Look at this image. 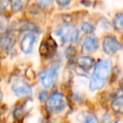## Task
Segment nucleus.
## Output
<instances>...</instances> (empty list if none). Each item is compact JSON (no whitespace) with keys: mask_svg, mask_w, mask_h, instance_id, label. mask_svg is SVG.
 I'll return each instance as SVG.
<instances>
[{"mask_svg":"<svg viewBox=\"0 0 123 123\" xmlns=\"http://www.w3.org/2000/svg\"><path fill=\"white\" fill-rule=\"evenodd\" d=\"M112 71V62L110 59H100L94 64L93 74L90 78L89 89L90 91H95L105 87L106 82L111 77Z\"/></svg>","mask_w":123,"mask_h":123,"instance_id":"f257e3e1","label":"nucleus"},{"mask_svg":"<svg viewBox=\"0 0 123 123\" xmlns=\"http://www.w3.org/2000/svg\"><path fill=\"white\" fill-rule=\"evenodd\" d=\"M59 68L60 64L58 62H53L38 74L39 80L43 87L46 89H51L54 85Z\"/></svg>","mask_w":123,"mask_h":123,"instance_id":"f03ea898","label":"nucleus"},{"mask_svg":"<svg viewBox=\"0 0 123 123\" xmlns=\"http://www.w3.org/2000/svg\"><path fill=\"white\" fill-rule=\"evenodd\" d=\"M67 99L63 94L55 92L47 98L46 106L47 111L52 114H57L62 111L66 107Z\"/></svg>","mask_w":123,"mask_h":123,"instance_id":"7ed1b4c3","label":"nucleus"},{"mask_svg":"<svg viewBox=\"0 0 123 123\" xmlns=\"http://www.w3.org/2000/svg\"><path fill=\"white\" fill-rule=\"evenodd\" d=\"M103 51L108 55H113L121 49V44L114 36H106L102 42Z\"/></svg>","mask_w":123,"mask_h":123,"instance_id":"20e7f679","label":"nucleus"},{"mask_svg":"<svg viewBox=\"0 0 123 123\" xmlns=\"http://www.w3.org/2000/svg\"><path fill=\"white\" fill-rule=\"evenodd\" d=\"M15 44V37L12 34L0 35V56H5L10 52Z\"/></svg>","mask_w":123,"mask_h":123,"instance_id":"39448f33","label":"nucleus"},{"mask_svg":"<svg viewBox=\"0 0 123 123\" xmlns=\"http://www.w3.org/2000/svg\"><path fill=\"white\" fill-rule=\"evenodd\" d=\"M12 90L17 96H25L32 93V88L27 82L18 79L13 83Z\"/></svg>","mask_w":123,"mask_h":123,"instance_id":"423d86ee","label":"nucleus"},{"mask_svg":"<svg viewBox=\"0 0 123 123\" xmlns=\"http://www.w3.org/2000/svg\"><path fill=\"white\" fill-rule=\"evenodd\" d=\"M74 29V26L72 24H63L59 25L55 31V35L59 36L61 39L62 44L64 45L65 43L69 42L71 34L73 32V30Z\"/></svg>","mask_w":123,"mask_h":123,"instance_id":"0eeeda50","label":"nucleus"},{"mask_svg":"<svg viewBox=\"0 0 123 123\" xmlns=\"http://www.w3.org/2000/svg\"><path fill=\"white\" fill-rule=\"evenodd\" d=\"M36 41V36L33 33L29 32L23 36L20 41V50L25 54H30L32 51Z\"/></svg>","mask_w":123,"mask_h":123,"instance_id":"6e6552de","label":"nucleus"},{"mask_svg":"<svg viewBox=\"0 0 123 123\" xmlns=\"http://www.w3.org/2000/svg\"><path fill=\"white\" fill-rule=\"evenodd\" d=\"M32 106V99H27L21 104L18 105L14 111V116L16 120H22L24 116L30 111Z\"/></svg>","mask_w":123,"mask_h":123,"instance_id":"1a4fd4ad","label":"nucleus"},{"mask_svg":"<svg viewBox=\"0 0 123 123\" xmlns=\"http://www.w3.org/2000/svg\"><path fill=\"white\" fill-rule=\"evenodd\" d=\"M99 48V40L94 36H88L84 39L82 44V49L88 53L94 52Z\"/></svg>","mask_w":123,"mask_h":123,"instance_id":"9d476101","label":"nucleus"},{"mask_svg":"<svg viewBox=\"0 0 123 123\" xmlns=\"http://www.w3.org/2000/svg\"><path fill=\"white\" fill-rule=\"evenodd\" d=\"M111 110L114 111L116 114L121 115L123 113V97H122V91L119 89V94L117 93L114 99H112L111 104Z\"/></svg>","mask_w":123,"mask_h":123,"instance_id":"9b49d317","label":"nucleus"},{"mask_svg":"<svg viewBox=\"0 0 123 123\" xmlns=\"http://www.w3.org/2000/svg\"><path fill=\"white\" fill-rule=\"evenodd\" d=\"M76 62H77L78 66L84 71L90 70L94 66V64H95V62H94V58H92L91 56H79V57H78Z\"/></svg>","mask_w":123,"mask_h":123,"instance_id":"f8f14e48","label":"nucleus"},{"mask_svg":"<svg viewBox=\"0 0 123 123\" xmlns=\"http://www.w3.org/2000/svg\"><path fill=\"white\" fill-rule=\"evenodd\" d=\"M79 123H99V119L91 112H84L80 115Z\"/></svg>","mask_w":123,"mask_h":123,"instance_id":"ddd939ff","label":"nucleus"},{"mask_svg":"<svg viewBox=\"0 0 123 123\" xmlns=\"http://www.w3.org/2000/svg\"><path fill=\"white\" fill-rule=\"evenodd\" d=\"M113 26L116 31H121L123 28V14L122 13H117L113 19Z\"/></svg>","mask_w":123,"mask_h":123,"instance_id":"4468645a","label":"nucleus"},{"mask_svg":"<svg viewBox=\"0 0 123 123\" xmlns=\"http://www.w3.org/2000/svg\"><path fill=\"white\" fill-rule=\"evenodd\" d=\"M19 29L20 31H32V32H36L38 31L37 26L33 23L30 22V21H25V22H21L19 24Z\"/></svg>","mask_w":123,"mask_h":123,"instance_id":"2eb2a0df","label":"nucleus"},{"mask_svg":"<svg viewBox=\"0 0 123 123\" xmlns=\"http://www.w3.org/2000/svg\"><path fill=\"white\" fill-rule=\"evenodd\" d=\"M46 43L48 46V49H49V56H53L55 51H56V48H57V44H56V41L51 36H49L46 40Z\"/></svg>","mask_w":123,"mask_h":123,"instance_id":"dca6fc26","label":"nucleus"},{"mask_svg":"<svg viewBox=\"0 0 123 123\" xmlns=\"http://www.w3.org/2000/svg\"><path fill=\"white\" fill-rule=\"evenodd\" d=\"M25 4V2H24V1H18V0L10 1V9L14 13H17L23 9Z\"/></svg>","mask_w":123,"mask_h":123,"instance_id":"f3484780","label":"nucleus"},{"mask_svg":"<svg viewBox=\"0 0 123 123\" xmlns=\"http://www.w3.org/2000/svg\"><path fill=\"white\" fill-rule=\"evenodd\" d=\"M81 30L85 34H92L94 31V30H95V27L92 24H90V23L84 21L81 25Z\"/></svg>","mask_w":123,"mask_h":123,"instance_id":"a211bd4d","label":"nucleus"},{"mask_svg":"<svg viewBox=\"0 0 123 123\" xmlns=\"http://www.w3.org/2000/svg\"><path fill=\"white\" fill-rule=\"evenodd\" d=\"M39 52L41 56H45V57H49V49H48L46 41H42L39 47Z\"/></svg>","mask_w":123,"mask_h":123,"instance_id":"6ab92c4d","label":"nucleus"},{"mask_svg":"<svg viewBox=\"0 0 123 123\" xmlns=\"http://www.w3.org/2000/svg\"><path fill=\"white\" fill-rule=\"evenodd\" d=\"M76 52H77V50L74 46H70L66 49L65 51V56L68 59H72L74 56H75Z\"/></svg>","mask_w":123,"mask_h":123,"instance_id":"aec40b11","label":"nucleus"},{"mask_svg":"<svg viewBox=\"0 0 123 123\" xmlns=\"http://www.w3.org/2000/svg\"><path fill=\"white\" fill-rule=\"evenodd\" d=\"M25 75L26 79L29 81H34L36 77V73H35V71L33 70L31 68H28L26 69L25 73Z\"/></svg>","mask_w":123,"mask_h":123,"instance_id":"412c9836","label":"nucleus"},{"mask_svg":"<svg viewBox=\"0 0 123 123\" xmlns=\"http://www.w3.org/2000/svg\"><path fill=\"white\" fill-rule=\"evenodd\" d=\"M79 38V30L77 29L76 27H74V29L73 30V32L71 34L70 39H69V42L70 43H76L78 42Z\"/></svg>","mask_w":123,"mask_h":123,"instance_id":"4be33fe9","label":"nucleus"},{"mask_svg":"<svg viewBox=\"0 0 123 123\" xmlns=\"http://www.w3.org/2000/svg\"><path fill=\"white\" fill-rule=\"evenodd\" d=\"M10 7V1H0V14H4Z\"/></svg>","mask_w":123,"mask_h":123,"instance_id":"5701e85b","label":"nucleus"},{"mask_svg":"<svg viewBox=\"0 0 123 123\" xmlns=\"http://www.w3.org/2000/svg\"><path fill=\"white\" fill-rule=\"evenodd\" d=\"M48 98V95H47V93L46 91H42V92L40 93L39 94V99L42 102V101H46Z\"/></svg>","mask_w":123,"mask_h":123,"instance_id":"b1692460","label":"nucleus"},{"mask_svg":"<svg viewBox=\"0 0 123 123\" xmlns=\"http://www.w3.org/2000/svg\"><path fill=\"white\" fill-rule=\"evenodd\" d=\"M56 4L60 7H66V6L69 5L71 4V1H56Z\"/></svg>","mask_w":123,"mask_h":123,"instance_id":"393cba45","label":"nucleus"},{"mask_svg":"<svg viewBox=\"0 0 123 123\" xmlns=\"http://www.w3.org/2000/svg\"><path fill=\"white\" fill-rule=\"evenodd\" d=\"M80 3L83 4V5L86 6V7H89V6H90V5H91V4H92L91 2H86V1H81Z\"/></svg>","mask_w":123,"mask_h":123,"instance_id":"a878e982","label":"nucleus"},{"mask_svg":"<svg viewBox=\"0 0 123 123\" xmlns=\"http://www.w3.org/2000/svg\"><path fill=\"white\" fill-rule=\"evenodd\" d=\"M2 100H3V93L2 91L0 90V103L2 102Z\"/></svg>","mask_w":123,"mask_h":123,"instance_id":"bb28decb","label":"nucleus"},{"mask_svg":"<svg viewBox=\"0 0 123 123\" xmlns=\"http://www.w3.org/2000/svg\"><path fill=\"white\" fill-rule=\"evenodd\" d=\"M0 123H1V121H0Z\"/></svg>","mask_w":123,"mask_h":123,"instance_id":"cd10ccee","label":"nucleus"}]
</instances>
